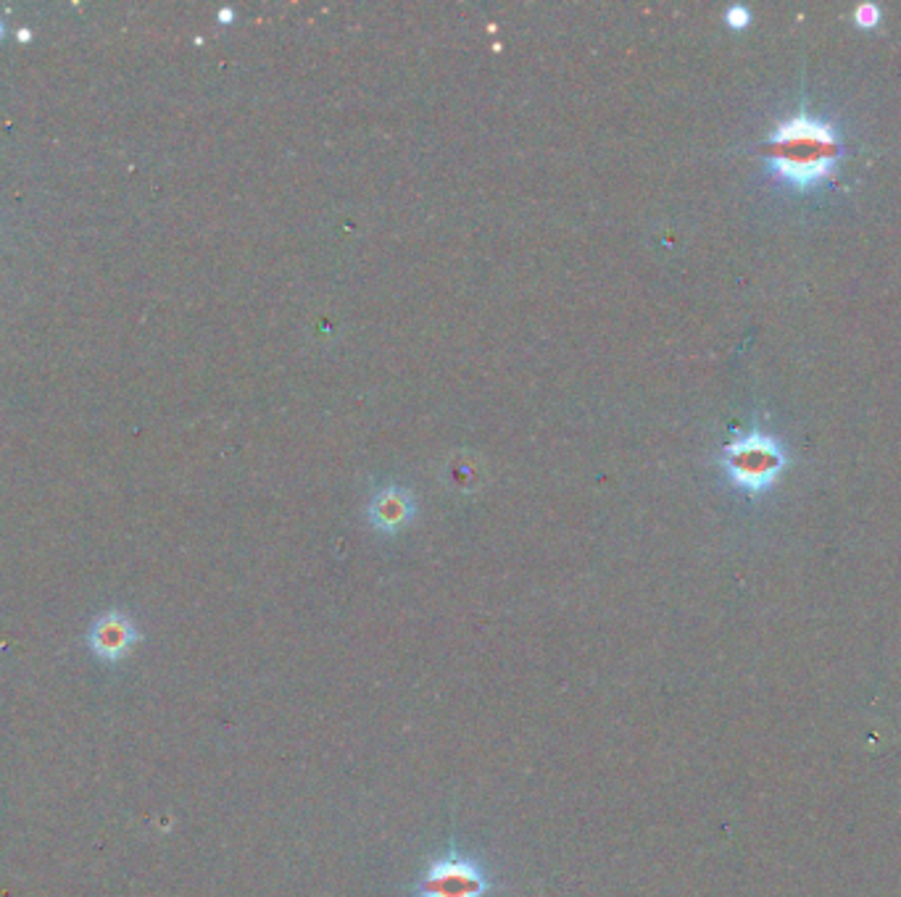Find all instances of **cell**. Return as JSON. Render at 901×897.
<instances>
[{
  "instance_id": "1",
  "label": "cell",
  "mask_w": 901,
  "mask_h": 897,
  "mask_svg": "<svg viewBox=\"0 0 901 897\" xmlns=\"http://www.w3.org/2000/svg\"><path fill=\"white\" fill-rule=\"evenodd\" d=\"M772 177L793 190H812L840 161L836 127L806 113L791 117L772 130L764 145Z\"/></svg>"
},
{
  "instance_id": "2",
  "label": "cell",
  "mask_w": 901,
  "mask_h": 897,
  "mask_svg": "<svg viewBox=\"0 0 901 897\" xmlns=\"http://www.w3.org/2000/svg\"><path fill=\"white\" fill-rule=\"evenodd\" d=\"M723 469L736 488L746 492H764L775 484L785 469V450L775 437L751 431L749 437L725 445Z\"/></svg>"
},
{
  "instance_id": "3",
  "label": "cell",
  "mask_w": 901,
  "mask_h": 897,
  "mask_svg": "<svg viewBox=\"0 0 901 897\" xmlns=\"http://www.w3.org/2000/svg\"><path fill=\"white\" fill-rule=\"evenodd\" d=\"M488 889L486 863L456 847L430 861L425 874L416 882V897H486Z\"/></svg>"
},
{
  "instance_id": "4",
  "label": "cell",
  "mask_w": 901,
  "mask_h": 897,
  "mask_svg": "<svg viewBox=\"0 0 901 897\" xmlns=\"http://www.w3.org/2000/svg\"><path fill=\"white\" fill-rule=\"evenodd\" d=\"M140 632L130 616L122 611H109L93 622L90 632H87V645L96 653L100 660L109 664H119V660L130 656V650L138 645Z\"/></svg>"
},
{
  "instance_id": "5",
  "label": "cell",
  "mask_w": 901,
  "mask_h": 897,
  "mask_svg": "<svg viewBox=\"0 0 901 897\" xmlns=\"http://www.w3.org/2000/svg\"><path fill=\"white\" fill-rule=\"evenodd\" d=\"M414 518V497L403 488H386L369 503V522L378 532L393 535Z\"/></svg>"
},
{
  "instance_id": "6",
  "label": "cell",
  "mask_w": 901,
  "mask_h": 897,
  "mask_svg": "<svg viewBox=\"0 0 901 897\" xmlns=\"http://www.w3.org/2000/svg\"><path fill=\"white\" fill-rule=\"evenodd\" d=\"M725 22L732 30H743V26H749L751 22V11L746 9V6H730L728 11H725Z\"/></svg>"
},
{
  "instance_id": "7",
  "label": "cell",
  "mask_w": 901,
  "mask_h": 897,
  "mask_svg": "<svg viewBox=\"0 0 901 897\" xmlns=\"http://www.w3.org/2000/svg\"><path fill=\"white\" fill-rule=\"evenodd\" d=\"M854 19H857L859 26H867V30H870V26H876L880 22V9L876 3H862L857 13H854Z\"/></svg>"
},
{
  "instance_id": "8",
  "label": "cell",
  "mask_w": 901,
  "mask_h": 897,
  "mask_svg": "<svg viewBox=\"0 0 901 897\" xmlns=\"http://www.w3.org/2000/svg\"><path fill=\"white\" fill-rule=\"evenodd\" d=\"M232 17H235V13H232V9H221V11H219V19H221V24H230V22H232Z\"/></svg>"
},
{
  "instance_id": "9",
  "label": "cell",
  "mask_w": 901,
  "mask_h": 897,
  "mask_svg": "<svg viewBox=\"0 0 901 897\" xmlns=\"http://www.w3.org/2000/svg\"><path fill=\"white\" fill-rule=\"evenodd\" d=\"M19 37H22V40H30V37H32V35H30V30H22V32H19Z\"/></svg>"
},
{
  "instance_id": "10",
  "label": "cell",
  "mask_w": 901,
  "mask_h": 897,
  "mask_svg": "<svg viewBox=\"0 0 901 897\" xmlns=\"http://www.w3.org/2000/svg\"><path fill=\"white\" fill-rule=\"evenodd\" d=\"M3 35H6V30H3V22H0V40H3Z\"/></svg>"
}]
</instances>
